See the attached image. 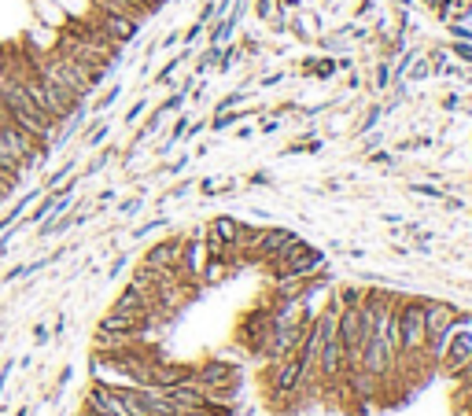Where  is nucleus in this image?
Masks as SVG:
<instances>
[{"mask_svg":"<svg viewBox=\"0 0 472 416\" xmlns=\"http://www.w3.org/2000/svg\"><path fill=\"white\" fill-rule=\"evenodd\" d=\"M284 82V74H270V77H262V85L266 88H273V85H281Z\"/></svg>","mask_w":472,"mask_h":416,"instance_id":"obj_19","label":"nucleus"},{"mask_svg":"<svg viewBox=\"0 0 472 416\" xmlns=\"http://www.w3.org/2000/svg\"><path fill=\"white\" fill-rule=\"evenodd\" d=\"M399 339H402V365H417L425 357L428 332H425V298H399Z\"/></svg>","mask_w":472,"mask_h":416,"instance_id":"obj_1","label":"nucleus"},{"mask_svg":"<svg viewBox=\"0 0 472 416\" xmlns=\"http://www.w3.org/2000/svg\"><path fill=\"white\" fill-rule=\"evenodd\" d=\"M339 67H336V59H307L303 63V74L307 77H321V82H325V77H332Z\"/></svg>","mask_w":472,"mask_h":416,"instance_id":"obj_8","label":"nucleus"},{"mask_svg":"<svg viewBox=\"0 0 472 416\" xmlns=\"http://www.w3.org/2000/svg\"><path fill=\"white\" fill-rule=\"evenodd\" d=\"M391 85V67H388V63H380V67H376V88H388Z\"/></svg>","mask_w":472,"mask_h":416,"instance_id":"obj_15","label":"nucleus"},{"mask_svg":"<svg viewBox=\"0 0 472 416\" xmlns=\"http://www.w3.org/2000/svg\"><path fill=\"white\" fill-rule=\"evenodd\" d=\"M207 262H211V251H207L203 232H192V236H185V243H181V262H177L181 277L200 284V277H203Z\"/></svg>","mask_w":472,"mask_h":416,"instance_id":"obj_4","label":"nucleus"},{"mask_svg":"<svg viewBox=\"0 0 472 416\" xmlns=\"http://www.w3.org/2000/svg\"><path fill=\"white\" fill-rule=\"evenodd\" d=\"M450 52H454V56L462 59V63H472V41H454Z\"/></svg>","mask_w":472,"mask_h":416,"instance_id":"obj_14","label":"nucleus"},{"mask_svg":"<svg viewBox=\"0 0 472 416\" xmlns=\"http://www.w3.org/2000/svg\"><path fill=\"white\" fill-rule=\"evenodd\" d=\"M140 206H144V199H126L122 206H118V214H126V217H129V214H137Z\"/></svg>","mask_w":472,"mask_h":416,"instance_id":"obj_17","label":"nucleus"},{"mask_svg":"<svg viewBox=\"0 0 472 416\" xmlns=\"http://www.w3.org/2000/svg\"><path fill=\"white\" fill-rule=\"evenodd\" d=\"M200 192L203 196H221V192H233V180H203Z\"/></svg>","mask_w":472,"mask_h":416,"instance_id":"obj_11","label":"nucleus"},{"mask_svg":"<svg viewBox=\"0 0 472 416\" xmlns=\"http://www.w3.org/2000/svg\"><path fill=\"white\" fill-rule=\"evenodd\" d=\"M255 15H258L262 22H273V19H277V0H258V4H255Z\"/></svg>","mask_w":472,"mask_h":416,"instance_id":"obj_9","label":"nucleus"},{"mask_svg":"<svg viewBox=\"0 0 472 416\" xmlns=\"http://www.w3.org/2000/svg\"><path fill=\"white\" fill-rule=\"evenodd\" d=\"M155 229H166V217H155V221H148V225L133 229V240H144V236H148V232H155Z\"/></svg>","mask_w":472,"mask_h":416,"instance_id":"obj_13","label":"nucleus"},{"mask_svg":"<svg viewBox=\"0 0 472 416\" xmlns=\"http://www.w3.org/2000/svg\"><path fill=\"white\" fill-rule=\"evenodd\" d=\"M251 137H255L251 125H240V129H236V140H251Z\"/></svg>","mask_w":472,"mask_h":416,"instance_id":"obj_18","label":"nucleus"},{"mask_svg":"<svg viewBox=\"0 0 472 416\" xmlns=\"http://www.w3.org/2000/svg\"><path fill=\"white\" fill-rule=\"evenodd\" d=\"M189 380H192L196 387H203L207 394L226 398L233 387H240V369H236L233 361L211 357V361H203V365H192V376H189Z\"/></svg>","mask_w":472,"mask_h":416,"instance_id":"obj_2","label":"nucleus"},{"mask_svg":"<svg viewBox=\"0 0 472 416\" xmlns=\"http://www.w3.org/2000/svg\"><path fill=\"white\" fill-rule=\"evenodd\" d=\"M203 236H207V240L226 243V247H236V251H240V243H244V221H236V217H229V214H221V217H214L211 225L203 229ZM240 254H244V251H240Z\"/></svg>","mask_w":472,"mask_h":416,"instance_id":"obj_6","label":"nucleus"},{"mask_svg":"<svg viewBox=\"0 0 472 416\" xmlns=\"http://www.w3.org/2000/svg\"><path fill=\"white\" fill-rule=\"evenodd\" d=\"M144 111H148V96H140V100L133 103V107H129V111H126V118H122V122H126V125H137Z\"/></svg>","mask_w":472,"mask_h":416,"instance_id":"obj_12","label":"nucleus"},{"mask_svg":"<svg viewBox=\"0 0 472 416\" xmlns=\"http://www.w3.org/2000/svg\"><path fill=\"white\" fill-rule=\"evenodd\" d=\"M34 15H37V22L41 26H48V30H63L67 26V11H63L56 0H34Z\"/></svg>","mask_w":472,"mask_h":416,"instance_id":"obj_7","label":"nucleus"},{"mask_svg":"<svg viewBox=\"0 0 472 416\" xmlns=\"http://www.w3.org/2000/svg\"><path fill=\"white\" fill-rule=\"evenodd\" d=\"M22 185V177H11V174H4V170H0V203H4L8 196H11V192H15Z\"/></svg>","mask_w":472,"mask_h":416,"instance_id":"obj_10","label":"nucleus"},{"mask_svg":"<svg viewBox=\"0 0 472 416\" xmlns=\"http://www.w3.org/2000/svg\"><path fill=\"white\" fill-rule=\"evenodd\" d=\"M181 243H185V236H166L159 243H152L148 251H144L140 262L144 265H155V269H177L181 262Z\"/></svg>","mask_w":472,"mask_h":416,"instance_id":"obj_5","label":"nucleus"},{"mask_svg":"<svg viewBox=\"0 0 472 416\" xmlns=\"http://www.w3.org/2000/svg\"><path fill=\"white\" fill-rule=\"evenodd\" d=\"M413 192H417V196H432V199H447V196H443V188H432V185H413Z\"/></svg>","mask_w":472,"mask_h":416,"instance_id":"obj_16","label":"nucleus"},{"mask_svg":"<svg viewBox=\"0 0 472 416\" xmlns=\"http://www.w3.org/2000/svg\"><path fill=\"white\" fill-rule=\"evenodd\" d=\"M89 19H93L118 48H126L129 41H137V33H140V26H144V22L129 19V15H118V11H103V8H93V15H89Z\"/></svg>","mask_w":472,"mask_h":416,"instance_id":"obj_3","label":"nucleus"}]
</instances>
